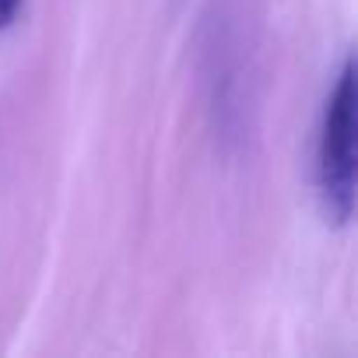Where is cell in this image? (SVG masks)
I'll use <instances>...</instances> for the list:
<instances>
[{"instance_id": "obj_1", "label": "cell", "mask_w": 358, "mask_h": 358, "mask_svg": "<svg viewBox=\"0 0 358 358\" xmlns=\"http://www.w3.org/2000/svg\"><path fill=\"white\" fill-rule=\"evenodd\" d=\"M323 194L330 201V215L344 222L351 215V190H355V74L351 64L344 67L330 106H327V127H323Z\"/></svg>"}, {"instance_id": "obj_2", "label": "cell", "mask_w": 358, "mask_h": 358, "mask_svg": "<svg viewBox=\"0 0 358 358\" xmlns=\"http://www.w3.org/2000/svg\"><path fill=\"white\" fill-rule=\"evenodd\" d=\"M22 11V0H0V29H8Z\"/></svg>"}]
</instances>
